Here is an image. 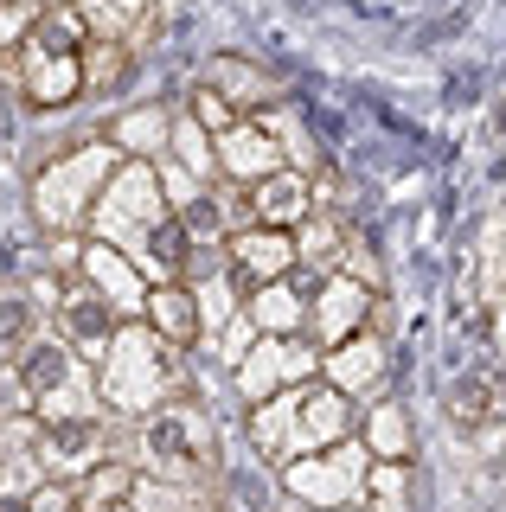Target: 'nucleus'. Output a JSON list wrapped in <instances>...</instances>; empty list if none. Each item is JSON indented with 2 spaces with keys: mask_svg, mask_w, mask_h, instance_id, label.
<instances>
[{
  "mask_svg": "<svg viewBox=\"0 0 506 512\" xmlns=\"http://www.w3.org/2000/svg\"><path fill=\"white\" fill-rule=\"evenodd\" d=\"M39 448H45V461L52 468H84L90 455L103 448V423H90V416H58V423H45L39 429Z\"/></svg>",
  "mask_w": 506,
  "mask_h": 512,
  "instance_id": "obj_1",
  "label": "nucleus"
},
{
  "mask_svg": "<svg viewBox=\"0 0 506 512\" xmlns=\"http://www.w3.org/2000/svg\"><path fill=\"white\" fill-rule=\"evenodd\" d=\"M148 448H154V461H167V468H186L193 455H205V436H199L193 416H154Z\"/></svg>",
  "mask_w": 506,
  "mask_h": 512,
  "instance_id": "obj_2",
  "label": "nucleus"
},
{
  "mask_svg": "<svg viewBox=\"0 0 506 512\" xmlns=\"http://www.w3.org/2000/svg\"><path fill=\"white\" fill-rule=\"evenodd\" d=\"M58 320H65V333H71L77 346H103L109 333H116V320H109V308L90 295V288H71L65 308H58Z\"/></svg>",
  "mask_w": 506,
  "mask_h": 512,
  "instance_id": "obj_3",
  "label": "nucleus"
},
{
  "mask_svg": "<svg viewBox=\"0 0 506 512\" xmlns=\"http://www.w3.org/2000/svg\"><path fill=\"white\" fill-rule=\"evenodd\" d=\"M71 378V359H65V346H26V359H20V391L26 397H52L58 384Z\"/></svg>",
  "mask_w": 506,
  "mask_h": 512,
  "instance_id": "obj_4",
  "label": "nucleus"
},
{
  "mask_svg": "<svg viewBox=\"0 0 506 512\" xmlns=\"http://www.w3.org/2000/svg\"><path fill=\"white\" fill-rule=\"evenodd\" d=\"M308 212V186L302 180H263V192H257V218L263 224H295Z\"/></svg>",
  "mask_w": 506,
  "mask_h": 512,
  "instance_id": "obj_5",
  "label": "nucleus"
},
{
  "mask_svg": "<svg viewBox=\"0 0 506 512\" xmlns=\"http://www.w3.org/2000/svg\"><path fill=\"white\" fill-rule=\"evenodd\" d=\"M449 416L462 429H481L487 416H494V384L487 378H462V384H449Z\"/></svg>",
  "mask_w": 506,
  "mask_h": 512,
  "instance_id": "obj_6",
  "label": "nucleus"
},
{
  "mask_svg": "<svg viewBox=\"0 0 506 512\" xmlns=\"http://www.w3.org/2000/svg\"><path fill=\"white\" fill-rule=\"evenodd\" d=\"M237 256H244V288L276 276V269H289V237H237Z\"/></svg>",
  "mask_w": 506,
  "mask_h": 512,
  "instance_id": "obj_7",
  "label": "nucleus"
},
{
  "mask_svg": "<svg viewBox=\"0 0 506 512\" xmlns=\"http://www.w3.org/2000/svg\"><path fill=\"white\" fill-rule=\"evenodd\" d=\"M33 327H39V314H33L26 295L0 301V352H26V346H33Z\"/></svg>",
  "mask_w": 506,
  "mask_h": 512,
  "instance_id": "obj_8",
  "label": "nucleus"
},
{
  "mask_svg": "<svg viewBox=\"0 0 506 512\" xmlns=\"http://www.w3.org/2000/svg\"><path fill=\"white\" fill-rule=\"evenodd\" d=\"M154 320H161V333H167V340H193V333H199L193 301H186V295H173V288H167V295H154Z\"/></svg>",
  "mask_w": 506,
  "mask_h": 512,
  "instance_id": "obj_9",
  "label": "nucleus"
},
{
  "mask_svg": "<svg viewBox=\"0 0 506 512\" xmlns=\"http://www.w3.org/2000/svg\"><path fill=\"white\" fill-rule=\"evenodd\" d=\"M122 487H129V474H122V468H97V487L84 493V506L97 512V506H109V500H122Z\"/></svg>",
  "mask_w": 506,
  "mask_h": 512,
  "instance_id": "obj_10",
  "label": "nucleus"
},
{
  "mask_svg": "<svg viewBox=\"0 0 506 512\" xmlns=\"http://www.w3.org/2000/svg\"><path fill=\"white\" fill-rule=\"evenodd\" d=\"M372 436H378V448H398V455L410 448V436H404V416H398V410H378V416H372Z\"/></svg>",
  "mask_w": 506,
  "mask_h": 512,
  "instance_id": "obj_11",
  "label": "nucleus"
},
{
  "mask_svg": "<svg viewBox=\"0 0 506 512\" xmlns=\"http://www.w3.org/2000/svg\"><path fill=\"white\" fill-rule=\"evenodd\" d=\"M366 308V295H359V288H346V295H327V327H353V314Z\"/></svg>",
  "mask_w": 506,
  "mask_h": 512,
  "instance_id": "obj_12",
  "label": "nucleus"
},
{
  "mask_svg": "<svg viewBox=\"0 0 506 512\" xmlns=\"http://www.w3.org/2000/svg\"><path fill=\"white\" fill-rule=\"evenodd\" d=\"M0 512H33V500H0Z\"/></svg>",
  "mask_w": 506,
  "mask_h": 512,
  "instance_id": "obj_13",
  "label": "nucleus"
},
{
  "mask_svg": "<svg viewBox=\"0 0 506 512\" xmlns=\"http://www.w3.org/2000/svg\"><path fill=\"white\" fill-rule=\"evenodd\" d=\"M494 128H500V135H506V103H500V109H494Z\"/></svg>",
  "mask_w": 506,
  "mask_h": 512,
  "instance_id": "obj_14",
  "label": "nucleus"
}]
</instances>
